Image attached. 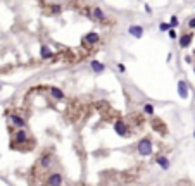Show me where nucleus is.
<instances>
[{
	"instance_id": "nucleus-1",
	"label": "nucleus",
	"mask_w": 195,
	"mask_h": 186,
	"mask_svg": "<svg viewBox=\"0 0 195 186\" xmlns=\"http://www.w3.org/2000/svg\"><path fill=\"white\" fill-rule=\"evenodd\" d=\"M136 148H138V153L142 157L152 155V150H154V146H152V140H150V138H142V140L138 142V145H136Z\"/></svg>"
},
{
	"instance_id": "nucleus-2",
	"label": "nucleus",
	"mask_w": 195,
	"mask_h": 186,
	"mask_svg": "<svg viewBox=\"0 0 195 186\" xmlns=\"http://www.w3.org/2000/svg\"><path fill=\"white\" fill-rule=\"evenodd\" d=\"M47 184L49 186H60L62 184V174H60V172H52V174H49Z\"/></svg>"
},
{
	"instance_id": "nucleus-3",
	"label": "nucleus",
	"mask_w": 195,
	"mask_h": 186,
	"mask_svg": "<svg viewBox=\"0 0 195 186\" xmlns=\"http://www.w3.org/2000/svg\"><path fill=\"white\" fill-rule=\"evenodd\" d=\"M52 162H54V157H52V153H43V155L40 157V165H41L43 169L50 167V165H52Z\"/></svg>"
},
{
	"instance_id": "nucleus-4",
	"label": "nucleus",
	"mask_w": 195,
	"mask_h": 186,
	"mask_svg": "<svg viewBox=\"0 0 195 186\" xmlns=\"http://www.w3.org/2000/svg\"><path fill=\"white\" fill-rule=\"evenodd\" d=\"M28 142V133L24 129H19L14 136V143L16 145H21V143H26Z\"/></svg>"
},
{
	"instance_id": "nucleus-5",
	"label": "nucleus",
	"mask_w": 195,
	"mask_h": 186,
	"mask_svg": "<svg viewBox=\"0 0 195 186\" xmlns=\"http://www.w3.org/2000/svg\"><path fill=\"white\" fill-rule=\"evenodd\" d=\"M152 128H154L157 133H161V134H166V133H168V128L164 126V123H162L161 119H152Z\"/></svg>"
},
{
	"instance_id": "nucleus-6",
	"label": "nucleus",
	"mask_w": 195,
	"mask_h": 186,
	"mask_svg": "<svg viewBox=\"0 0 195 186\" xmlns=\"http://www.w3.org/2000/svg\"><path fill=\"white\" fill-rule=\"evenodd\" d=\"M192 40H193V35L192 33H185L180 36V47L181 49H187V47H190Z\"/></svg>"
},
{
	"instance_id": "nucleus-7",
	"label": "nucleus",
	"mask_w": 195,
	"mask_h": 186,
	"mask_svg": "<svg viewBox=\"0 0 195 186\" xmlns=\"http://www.w3.org/2000/svg\"><path fill=\"white\" fill-rule=\"evenodd\" d=\"M114 131H116L119 136H124V134H126V124H124L123 119H117L116 123H114Z\"/></svg>"
},
{
	"instance_id": "nucleus-8",
	"label": "nucleus",
	"mask_w": 195,
	"mask_h": 186,
	"mask_svg": "<svg viewBox=\"0 0 195 186\" xmlns=\"http://www.w3.org/2000/svg\"><path fill=\"white\" fill-rule=\"evenodd\" d=\"M11 123L14 124L16 128H21V129H23V128L26 126V121H24L23 117H21V115H12V117H11Z\"/></svg>"
},
{
	"instance_id": "nucleus-9",
	"label": "nucleus",
	"mask_w": 195,
	"mask_h": 186,
	"mask_svg": "<svg viewBox=\"0 0 195 186\" xmlns=\"http://www.w3.org/2000/svg\"><path fill=\"white\" fill-rule=\"evenodd\" d=\"M83 40L86 41V43H90V45H93V43H97L98 40H100V36H98L95 31H92V33H88V35H85V38Z\"/></svg>"
},
{
	"instance_id": "nucleus-10",
	"label": "nucleus",
	"mask_w": 195,
	"mask_h": 186,
	"mask_svg": "<svg viewBox=\"0 0 195 186\" xmlns=\"http://www.w3.org/2000/svg\"><path fill=\"white\" fill-rule=\"evenodd\" d=\"M178 93H180L181 98L188 97V88H187V83L185 81H178Z\"/></svg>"
},
{
	"instance_id": "nucleus-11",
	"label": "nucleus",
	"mask_w": 195,
	"mask_h": 186,
	"mask_svg": "<svg viewBox=\"0 0 195 186\" xmlns=\"http://www.w3.org/2000/svg\"><path fill=\"white\" fill-rule=\"evenodd\" d=\"M130 35H131V36H135V38H140L143 35V28L142 26H135V24H133V26H130Z\"/></svg>"
},
{
	"instance_id": "nucleus-12",
	"label": "nucleus",
	"mask_w": 195,
	"mask_h": 186,
	"mask_svg": "<svg viewBox=\"0 0 195 186\" xmlns=\"http://www.w3.org/2000/svg\"><path fill=\"white\" fill-rule=\"evenodd\" d=\"M155 162H157L159 167L164 169V171H168V169H169V159H168V157L161 155V157H157V160H155Z\"/></svg>"
},
{
	"instance_id": "nucleus-13",
	"label": "nucleus",
	"mask_w": 195,
	"mask_h": 186,
	"mask_svg": "<svg viewBox=\"0 0 195 186\" xmlns=\"http://www.w3.org/2000/svg\"><path fill=\"white\" fill-rule=\"evenodd\" d=\"M92 14H93V17H95V19H98V21H104V19H105V14H104V11H102L100 7L92 9Z\"/></svg>"
},
{
	"instance_id": "nucleus-14",
	"label": "nucleus",
	"mask_w": 195,
	"mask_h": 186,
	"mask_svg": "<svg viewBox=\"0 0 195 186\" xmlns=\"http://www.w3.org/2000/svg\"><path fill=\"white\" fill-rule=\"evenodd\" d=\"M92 69H93L95 72H104L105 66L102 62H98V60H93V62H92Z\"/></svg>"
},
{
	"instance_id": "nucleus-15",
	"label": "nucleus",
	"mask_w": 195,
	"mask_h": 186,
	"mask_svg": "<svg viewBox=\"0 0 195 186\" xmlns=\"http://www.w3.org/2000/svg\"><path fill=\"white\" fill-rule=\"evenodd\" d=\"M40 53H41V57H43V59H50V57L54 55V52L49 49V47H41V52H40Z\"/></svg>"
},
{
	"instance_id": "nucleus-16",
	"label": "nucleus",
	"mask_w": 195,
	"mask_h": 186,
	"mask_svg": "<svg viewBox=\"0 0 195 186\" xmlns=\"http://www.w3.org/2000/svg\"><path fill=\"white\" fill-rule=\"evenodd\" d=\"M50 93H52L54 98H59V100H60V98H64V93L60 91L59 88H52V90H50Z\"/></svg>"
},
{
	"instance_id": "nucleus-17",
	"label": "nucleus",
	"mask_w": 195,
	"mask_h": 186,
	"mask_svg": "<svg viewBox=\"0 0 195 186\" xmlns=\"http://www.w3.org/2000/svg\"><path fill=\"white\" fill-rule=\"evenodd\" d=\"M143 112L149 114V115H152V114H154V105H152V104H145V105H143Z\"/></svg>"
},
{
	"instance_id": "nucleus-18",
	"label": "nucleus",
	"mask_w": 195,
	"mask_h": 186,
	"mask_svg": "<svg viewBox=\"0 0 195 186\" xmlns=\"http://www.w3.org/2000/svg\"><path fill=\"white\" fill-rule=\"evenodd\" d=\"M159 30H161V31H169V30H171V24H168V22H161V24H159Z\"/></svg>"
},
{
	"instance_id": "nucleus-19",
	"label": "nucleus",
	"mask_w": 195,
	"mask_h": 186,
	"mask_svg": "<svg viewBox=\"0 0 195 186\" xmlns=\"http://www.w3.org/2000/svg\"><path fill=\"white\" fill-rule=\"evenodd\" d=\"M174 26H178V17L176 16H173L171 17V28H174Z\"/></svg>"
},
{
	"instance_id": "nucleus-20",
	"label": "nucleus",
	"mask_w": 195,
	"mask_h": 186,
	"mask_svg": "<svg viewBox=\"0 0 195 186\" xmlns=\"http://www.w3.org/2000/svg\"><path fill=\"white\" fill-rule=\"evenodd\" d=\"M169 38L171 40H176V31L174 30H169Z\"/></svg>"
},
{
	"instance_id": "nucleus-21",
	"label": "nucleus",
	"mask_w": 195,
	"mask_h": 186,
	"mask_svg": "<svg viewBox=\"0 0 195 186\" xmlns=\"http://www.w3.org/2000/svg\"><path fill=\"white\" fill-rule=\"evenodd\" d=\"M188 28H195V17H192L190 21H188Z\"/></svg>"
},
{
	"instance_id": "nucleus-22",
	"label": "nucleus",
	"mask_w": 195,
	"mask_h": 186,
	"mask_svg": "<svg viewBox=\"0 0 195 186\" xmlns=\"http://www.w3.org/2000/svg\"><path fill=\"white\" fill-rule=\"evenodd\" d=\"M117 71H119V72H124V71H126V67H124L123 64H117Z\"/></svg>"
},
{
	"instance_id": "nucleus-23",
	"label": "nucleus",
	"mask_w": 195,
	"mask_h": 186,
	"mask_svg": "<svg viewBox=\"0 0 195 186\" xmlns=\"http://www.w3.org/2000/svg\"><path fill=\"white\" fill-rule=\"evenodd\" d=\"M193 72H195V67H193Z\"/></svg>"
},
{
	"instance_id": "nucleus-24",
	"label": "nucleus",
	"mask_w": 195,
	"mask_h": 186,
	"mask_svg": "<svg viewBox=\"0 0 195 186\" xmlns=\"http://www.w3.org/2000/svg\"><path fill=\"white\" fill-rule=\"evenodd\" d=\"M193 136H195V131H193Z\"/></svg>"
}]
</instances>
